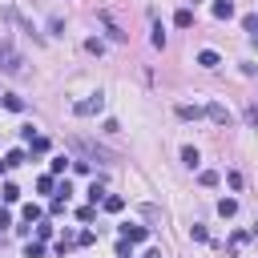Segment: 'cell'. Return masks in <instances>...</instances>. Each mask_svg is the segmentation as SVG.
<instances>
[{
	"instance_id": "8",
	"label": "cell",
	"mask_w": 258,
	"mask_h": 258,
	"mask_svg": "<svg viewBox=\"0 0 258 258\" xmlns=\"http://www.w3.org/2000/svg\"><path fill=\"white\" fill-rule=\"evenodd\" d=\"M24 137H28V145H32V153H44V149H48V137H36L32 129H24Z\"/></svg>"
},
{
	"instance_id": "17",
	"label": "cell",
	"mask_w": 258,
	"mask_h": 258,
	"mask_svg": "<svg viewBox=\"0 0 258 258\" xmlns=\"http://www.w3.org/2000/svg\"><path fill=\"white\" fill-rule=\"evenodd\" d=\"M189 234H194V242H210V230L198 222V226H189Z\"/></svg>"
},
{
	"instance_id": "9",
	"label": "cell",
	"mask_w": 258,
	"mask_h": 258,
	"mask_svg": "<svg viewBox=\"0 0 258 258\" xmlns=\"http://www.w3.org/2000/svg\"><path fill=\"white\" fill-rule=\"evenodd\" d=\"M246 242H250V230H238V234H230V254H238Z\"/></svg>"
},
{
	"instance_id": "28",
	"label": "cell",
	"mask_w": 258,
	"mask_h": 258,
	"mask_svg": "<svg viewBox=\"0 0 258 258\" xmlns=\"http://www.w3.org/2000/svg\"><path fill=\"white\" fill-rule=\"evenodd\" d=\"M77 242H81V246H93V242H97V234H93V230H85V234H77Z\"/></svg>"
},
{
	"instance_id": "14",
	"label": "cell",
	"mask_w": 258,
	"mask_h": 258,
	"mask_svg": "<svg viewBox=\"0 0 258 258\" xmlns=\"http://www.w3.org/2000/svg\"><path fill=\"white\" fill-rule=\"evenodd\" d=\"M4 105H8L12 113H20V109H24V97H16V93H4Z\"/></svg>"
},
{
	"instance_id": "25",
	"label": "cell",
	"mask_w": 258,
	"mask_h": 258,
	"mask_svg": "<svg viewBox=\"0 0 258 258\" xmlns=\"http://www.w3.org/2000/svg\"><path fill=\"white\" fill-rule=\"evenodd\" d=\"M69 194H73V185H69V177H64V181L56 185V198H60V202H69Z\"/></svg>"
},
{
	"instance_id": "21",
	"label": "cell",
	"mask_w": 258,
	"mask_h": 258,
	"mask_svg": "<svg viewBox=\"0 0 258 258\" xmlns=\"http://www.w3.org/2000/svg\"><path fill=\"white\" fill-rule=\"evenodd\" d=\"M36 189H40V194H52V189H56V181H52V173H48V177H40V181H36Z\"/></svg>"
},
{
	"instance_id": "26",
	"label": "cell",
	"mask_w": 258,
	"mask_h": 258,
	"mask_svg": "<svg viewBox=\"0 0 258 258\" xmlns=\"http://www.w3.org/2000/svg\"><path fill=\"white\" fill-rule=\"evenodd\" d=\"M24 218H28V222H36V218H40V206H36V202H28V206H24Z\"/></svg>"
},
{
	"instance_id": "13",
	"label": "cell",
	"mask_w": 258,
	"mask_h": 258,
	"mask_svg": "<svg viewBox=\"0 0 258 258\" xmlns=\"http://www.w3.org/2000/svg\"><path fill=\"white\" fill-rule=\"evenodd\" d=\"M181 161H185L189 169H198V161H202V157H198V149H194V145H185V149H181Z\"/></svg>"
},
{
	"instance_id": "27",
	"label": "cell",
	"mask_w": 258,
	"mask_h": 258,
	"mask_svg": "<svg viewBox=\"0 0 258 258\" xmlns=\"http://www.w3.org/2000/svg\"><path fill=\"white\" fill-rule=\"evenodd\" d=\"M44 238H52V226H48V222H40V226H36V242H44Z\"/></svg>"
},
{
	"instance_id": "5",
	"label": "cell",
	"mask_w": 258,
	"mask_h": 258,
	"mask_svg": "<svg viewBox=\"0 0 258 258\" xmlns=\"http://www.w3.org/2000/svg\"><path fill=\"white\" fill-rule=\"evenodd\" d=\"M177 117H181V121H198V117H206V109H198V105H177Z\"/></svg>"
},
{
	"instance_id": "16",
	"label": "cell",
	"mask_w": 258,
	"mask_h": 258,
	"mask_svg": "<svg viewBox=\"0 0 258 258\" xmlns=\"http://www.w3.org/2000/svg\"><path fill=\"white\" fill-rule=\"evenodd\" d=\"M89 202H93V206H97V202H105V189H101V181H93V185H89Z\"/></svg>"
},
{
	"instance_id": "15",
	"label": "cell",
	"mask_w": 258,
	"mask_h": 258,
	"mask_svg": "<svg viewBox=\"0 0 258 258\" xmlns=\"http://www.w3.org/2000/svg\"><path fill=\"white\" fill-rule=\"evenodd\" d=\"M20 161H24V149H12V153H4V165H8V169H12V165H20Z\"/></svg>"
},
{
	"instance_id": "10",
	"label": "cell",
	"mask_w": 258,
	"mask_h": 258,
	"mask_svg": "<svg viewBox=\"0 0 258 258\" xmlns=\"http://www.w3.org/2000/svg\"><path fill=\"white\" fill-rule=\"evenodd\" d=\"M173 24H177V28H189V24H194V12H189V8H177V12H173Z\"/></svg>"
},
{
	"instance_id": "7",
	"label": "cell",
	"mask_w": 258,
	"mask_h": 258,
	"mask_svg": "<svg viewBox=\"0 0 258 258\" xmlns=\"http://www.w3.org/2000/svg\"><path fill=\"white\" fill-rule=\"evenodd\" d=\"M198 64H202V69H218V52H214V48H202V52H198Z\"/></svg>"
},
{
	"instance_id": "6",
	"label": "cell",
	"mask_w": 258,
	"mask_h": 258,
	"mask_svg": "<svg viewBox=\"0 0 258 258\" xmlns=\"http://www.w3.org/2000/svg\"><path fill=\"white\" fill-rule=\"evenodd\" d=\"M214 16L218 20H230L234 16V0H214Z\"/></svg>"
},
{
	"instance_id": "12",
	"label": "cell",
	"mask_w": 258,
	"mask_h": 258,
	"mask_svg": "<svg viewBox=\"0 0 258 258\" xmlns=\"http://www.w3.org/2000/svg\"><path fill=\"white\" fill-rule=\"evenodd\" d=\"M218 214H222V218H234V214H238V202H234V198H222V202H218Z\"/></svg>"
},
{
	"instance_id": "11",
	"label": "cell",
	"mask_w": 258,
	"mask_h": 258,
	"mask_svg": "<svg viewBox=\"0 0 258 258\" xmlns=\"http://www.w3.org/2000/svg\"><path fill=\"white\" fill-rule=\"evenodd\" d=\"M101 206H105L109 214H121V210H125V198H117V194H109V198H105Z\"/></svg>"
},
{
	"instance_id": "4",
	"label": "cell",
	"mask_w": 258,
	"mask_h": 258,
	"mask_svg": "<svg viewBox=\"0 0 258 258\" xmlns=\"http://www.w3.org/2000/svg\"><path fill=\"white\" fill-rule=\"evenodd\" d=\"M206 117H210L214 125H230V109H226V105H218V101H214V105H206Z\"/></svg>"
},
{
	"instance_id": "32",
	"label": "cell",
	"mask_w": 258,
	"mask_h": 258,
	"mask_svg": "<svg viewBox=\"0 0 258 258\" xmlns=\"http://www.w3.org/2000/svg\"><path fill=\"white\" fill-rule=\"evenodd\" d=\"M4 169H8V165H4V161H0V173H4Z\"/></svg>"
},
{
	"instance_id": "2",
	"label": "cell",
	"mask_w": 258,
	"mask_h": 258,
	"mask_svg": "<svg viewBox=\"0 0 258 258\" xmlns=\"http://www.w3.org/2000/svg\"><path fill=\"white\" fill-rule=\"evenodd\" d=\"M101 109H105V97H101V93H89L85 101H77V105H73V113H77V117H97Z\"/></svg>"
},
{
	"instance_id": "3",
	"label": "cell",
	"mask_w": 258,
	"mask_h": 258,
	"mask_svg": "<svg viewBox=\"0 0 258 258\" xmlns=\"http://www.w3.org/2000/svg\"><path fill=\"white\" fill-rule=\"evenodd\" d=\"M121 238H125L129 246H137V242H145V238H149V230H145V226H133V222H125V226H121Z\"/></svg>"
},
{
	"instance_id": "30",
	"label": "cell",
	"mask_w": 258,
	"mask_h": 258,
	"mask_svg": "<svg viewBox=\"0 0 258 258\" xmlns=\"http://www.w3.org/2000/svg\"><path fill=\"white\" fill-rule=\"evenodd\" d=\"M246 125H258V105H246Z\"/></svg>"
},
{
	"instance_id": "18",
	"label": "cell",
	"mask_w": 258,
	"mask_h": 258,
	"mask_svg": "<svg viewBox=\"0 0 258 258\" xmlns=\"http://www.w3.org/2000/svg\"><path fill=\"white\" fill-rule=\"evenodd\" d=\"M85 48H89V52H93V56H101V52H105V44H101V40H97V36H89V40H85Z\"/></svg>"
},
{
	"instance_id": "29",
	"label": "cell",
	"mask_w": 258,
	"mask_h": 258,
	"mask_svg": "<svg viewBox=\"0 0 258 258\" xmlns=\"http://www.w3.org/2000/svg\"><path fill=\"white\" fill-rule=\"evenodd\" d=\"M242 24H246V32H250V36L258 32V16H242Z\"/></svg>"
},
{
	"instance_id": "23",
	"label": "cell",
	"mask_w": 258,
	"mask_h": 258,
	"mask_svg": "<svg viewBox=\"0 0 258 258\" xmlns=\"http://www.w3.org/2000/svg\"><path fill=\"white\" fill-rule=\"evenodd\" d=\"M77 218H81V222H93V218H97V206H81Z\"/></svg>"
},
{
	"instance_id": "22",
	"label": "cell",
	"mask_w": 258,
	"mask_h": 258,
	"mask_svg": "<svg viewBox=\"0 0 258 258\" xmlns=\"http://www.w3.org/2000/svg\"><path fill=\"white\" fill-rule=\"evenodd\" d=\"M0 198H4V202H16V198H20V189H16V185H12V181H8V185H4V189H0Z\"/></svg>"
},
{
	"instance_id": "20",
	"label": "cell",
	"mask_w": 258,
	"mask_h": 258,
	"mask_svg": "<svg viewBox=\"0 0 258 258\" xmlns=\"http://www.w3.org/2000/svg\"><path fill=\"white\" fill-rule=\"evenodd\" d=\"M198 181H202V185H218V173H214V169H202Z\"/></svg>"
},
{
	"instance_id": "31",
	"label": "cell",
	"mask_w": 258,
	"mask_h": 258,
	"mask_svg": "<svg viewBox=\"0 0 258 258\" xmlns=\"http://www.w3.org/2000/svg\"><path fill=\"white\" fill-rule=\"evenodd\" d=\"M0 226H12V214L8 210H0Z\"/></svg>"
},
{
	"instance_id": "19",
	"label": "cell",
	"mask_w": 258,
	"mask_h": 258,
	"mask_svg": "<svg viewBox=\"0 0 258 258\" xmlns=\"http://www.w3.org/2000/svg\"><path fill=\"white\" fill-rule=\"evenodd\" d=\"M73 165V157H52V173H64Z\"/></svg>"
},
{
	"instance_id": "24",
	"label": "cell",
	"mask_w": 258,
	"mask_h": 258,
	"mask_svg": "<svg viewBox=\"0 0 258 258\" xmlns=\"http://www.w3.org/2000/svg\"><path fill=\"white\" fill-rule=\"evenodd\" d=\"M40 254H44L40 242H28V246H24V258H40Z\"/></svg>"
},
{
	"instance_id": "1",
	"label": "cell",
	"mask_w": 258,
	"mask_h": 258,
	"mask_svg": "<svg viewBox=\"0 0 258 258\" xmlns=\"http://www.w3.org/2000/svg\"><path fill=\"white\" fill-rule=\"evenodd\" d=\"M20 69H24V56H20L8 40H0V73H12V77H16Z\"/></svg>"
}]
</instances>
